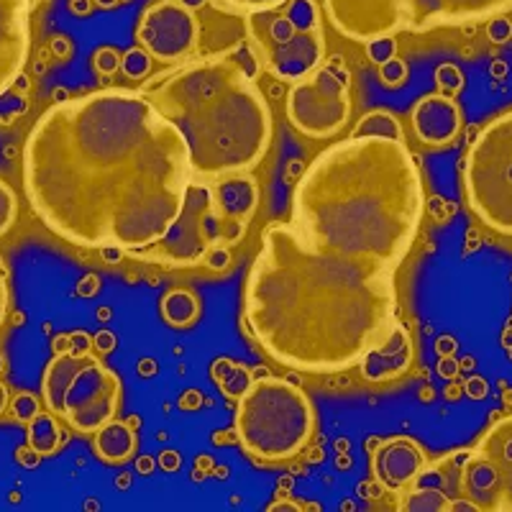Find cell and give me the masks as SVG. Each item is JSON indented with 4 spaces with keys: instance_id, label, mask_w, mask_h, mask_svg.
<instances>
[{
    "instance_id": "6da1fadb",
    "label": "cell",
    "mask_w": 512,
    "mask_h": 512,
    "mask_svg": "<svg viewBox=\"0 0 512 512\" xmlns=\"http://www.w3.org/2000/svg\"><path fill=\"white\" fill-rule=\"evenodd\" d=\"M425 198L400 123L361 118L320 152L292 192L287 221L262 233L244 290L254 341L285 367L338 374L395 341V274L418 239Z\"/></svg>"
},
{
    "instance_id": "7a4b0ae2",
    "label": "cell",
    "mask_w": 512,
    "mask_h": 512,
    "mask_svg": "<svg viewBox=\"0 0 512 512\" xmlns=\"http://www.w3.org/2000/svg\"><path fill=\"white\" fill-rule=\"evenodd\" d=\"M192 182L180 128L144 93L100 90L52 105L24 146V187L49 231L85 249L152 246Z\"/></svg>"
},
{
    "instance_id": "3957f363",
    "label": "cell",
    "mask_w": 512,
    "mask_h": 512,
    "mask_svg": "<svg viewBox=\"0 0 512 512\" xmlns=\"http://www.w3.org/2000/svg\"><path fill=\"white\" fill-rule=\"evenodd\" d=\"M144 95L180 128L198 180L246 175L272 144L267 98L236 52L180 62L149 82Z\"/></svg>"
},
{
    "instance_id": "277c9868",
    "label": "cell",
    "mask_w": 512,
    "mask_h": 512,
    "mask_svg": "<svg viewBox=\"0 0 512 512\" xmlns=\"http://www.w3.org/2000/svg\"><path fill=\"white\" fill-rule=\"evenodd\" d=\"M256 205L259 187L254 177L233 175L198 182L192 177L185 205L169 231L152 246L128 256L159 267H223L231 249L249 233Z\"/></svg>"
},
{
    "instance_id": "5b68a950",
    "label": "cell",
    "mask_w": 512,
    "mask_h": 512,
    "mask_svg": "<svg viewBox=\"0 0 512 512\" xmlns=\"http://www.w3.org/2000/svg\"><path fill=\"white\" fill-rule=\"evenodd\" d=\"M236 395V436L259 464H280L308 446L313 405L297 384L274 374H249Z\"/></svg>"
},
{
    "instance_id": "8992f818",
    "label": "cell",
    "mask_w": 512,
    "mask_h": 512,
    "mask_svg": "<svg viewBox=\"0 0 512 512\" xmlns=\"http://www.w3.org/2000/svg\"><path fill=\"white\" fill-rule=\"evenodd\" d=\"M507 6L512 0H326V13L338 34L372 44L405 31L469 24Z\"/></svg>"
},
{
    "instance_id": "52a82bcc",
    "label": "cell",
    "mask_w": 512,
    "mask_h": 512,
    "mask_svg": "<svg viewBox=\"0 0 512 512\" xmlns=\"http://www.w3.org/2000/svg\"><path fill=\"white\" fill-rule=\"evenodd\" d=\"M49 413L77 433H95L111 423L121 405V379L90 351H62L44 372Z\"/></svg>"
},
{
    "instance_id": "ba28073f",
    "label": "cell",
    "mask_w": 512,
    "mask_h": 512,
    "mask_svg": "<svg viewBox=\"0 0 512 512\" xmlns=\"http://www.w3.org/2000/svg\"><path fill=\"white\" fill-rule=\"evenodd\" d=\"M249 29L256 57L277 80H303L323 59L320 16L310 0H287L272 11L249 13Z\"/></svg>"
},
{
    "instance_id": "9c48e42d",
    "label": "cell",
    "mask_w": 512,
    "mask_h": 512,
    "mask_svg": "<svg viewBox=\"0 0 512 512\" xmlns=\"http://www.w3.org/2000/svg\"><path fill=\"white\" fill-rule=\"evenodd\" d=\"M464 175L474 213L495 231L512 236V113L479 131Z\"/></svg>"
},
{
    "instance_id": "30bf717a",
    "label": "cell",
    "mask_w": 512,
    "mask_h": 512,
    "mask_svg": "<svg viewBox=\"0 0 512 512\" xmlns=\"http://www.w3.org/2000/svg\"><path fill=\"white\" fill-rule=\"evenodd\" d=\"M351 75L344 59L320 62L297 80L287 95V118L308 139H331L346 126L351 113Z\"/></svg>"
},
{
    "instance_id": "8fae6325",
    "label": "cell",
    "mask_w": 512,
    "mask_h": 512,
    "mask_svg": "<svg viewBox=\"0 0 512 512\" xmlns=\"http://www.w3.org/2000/svg\"><path fill=\"white\" fill-rule=\"evenodd\" d=\"M461 497L477 512H512V415L487 428L461 469Z\"/></svg>"
},
{
    "instance_id": "7c38bea8",
    "label": "cell",
    "mask_w": 512,
    "mask_h": 512,
    "mask_svg": "<svg viewBox=\"0 0 512 512\" xmlns=\"http://www.w3.org/2000/svg\"><path fill=\"white\" fill-rule=\"evenodd\" d=\"M466 454L469 448L451 451L443 459L423 466L415 482L402 495H397V507L408 512H477L474 502L461 497V469H464Z\"/></svg>"
},
{
    "instance_id": "4fadbf2b",
    "label": "cell",
    "mask_w": 512,
    "mask_h": 512,
    "mask_svg": "<svg viewBox=\"0 0 512 512\" xmlns=\"http://www.w3.org/2000/svg\"><path fill=\"white\" fill-rule=\"evenodd\" d=\"M139 41L159 62H187L198 44V21L190 8L164 0L144 13Z\"/></svg>"
},
{
    "instance_id": "5bb4252c",
    "label": "cell",
    "mask_w": 512,
    "mask_h": 512,
    "mask_svg": "<svg viewBox=\"0 0 512 512\" xmlns=\"http://www.w3.org/2000/svg\"><path fill=\"white\" fill-rule=\"evenodd\" d=\"M423 466V448L413 438L405 436L379 443L372 454L374 479H377L384 492H392V495H402L415 482Z\"/></svg>"
},
{
    "instance_id": "9a60e30c",
    "label": "cell",
    "mask_w": 512,
    "mask_h": 512,
    "mask_svg": "<svg viewBox=\"0 0 512 512\" xmlns=\"http://www.w3.org/2000/svg\"><path fill=\"white\" fill-rule=\"evenodd\" d=\"M413 128L418 139L428 146H446L459 136L461 111L446 95H428L413 111Z\"/></svg>"
},
{
    "instance_id": "2e32d148",
    "label": "cell",
    "mask_w": 512,
    "mask_h": 512,
    "mask_svg": "<svg viewBox=\"0 0 512 512\" xmlns=\"http://www.w3.org/2000/svg\"><path fill=\"white\" fill-rule=\"evenodd\" d=\"M410 361H413V341L408 331H402L395 341L361 361L359 369L369 382H387V379L400 377L410 367Z\"/></svg>"
},
{
    "instance_id": "e0dca14e",
    "label": "cell",
    "mask_w": 512,
    "mask_h": 512,
    "mask_svg": "<svg viewBox=\"0 0 512 512\" xmlns=\"http://www.w3.org/2000/svg\"><path fill=\"white\" fill-rule=\"evenodd\" d=\"M136 451V433L131 425L118 423L116 418L105 423L100 431H95V454L108 464H121L128 461Z\"/></svg>"
},
{
    "instance_id": "ac0fdd59",
    "label": "cell",
    "mask_w": 512,
    "mask_h": 512,
    "mask_svg": "<svg viewBox=\"0 0 512 512\" xmlns=\"http://www.w3.org/2000/svg\"><path fill=\"white\" fill-rule=\"evenodd\" d=\"M67 436H64L62 425H59L57 415L54 413H41L36 410L29 420V446L34 448L36 454L49 456L57 454L59 448L64 446Z\"/></svg>"
},
{
    "instance_id": "d6986e66",
    "label": "cell",
    "mask_w": 512,
    "mask_h": 512,
    "mask_svg": "<svg viewBox=\"0 0 512 512\" xmlns=\"http://www.w3.org/2000/svg\"><path fill=\"white\" fill-rule=\"evenodd\" d=\"M164 318L172 326H190L192 320L198 318V300L187 292H172L164 300Z\"/></svg>"
},
{
    "instance_id": "ffe728a7",
    "label": "cell",
    "mask_w": 512,
    "mask_h": 512,
    "mask_svg": "<svg viewBox=\"0 0 512 512\" xmlns=\"http://www.w3.org/2000/svg\"><path fill=\"white\" fill-rule=\"evenodd\" d=\"M16 216H18L16 192H13L6 182L0 180V236L11 231V226L16 223Z\"/></svg>"
},
{
    "instance_id": "44dd1931",
    "label": "cell",
    "mask_w": 512,
    "mask_h": 512,
    "mask_svg": "<svg viewBox=\"0 0 512 512\" xmlns=\"http://www.w3.org/2000/svg\"><path fill=\"white\" fill-rule=\"evenodd\" d=\"M218 3L233 8V11L262 13V11H272V8L282 6V3H287V0H218Z\"/></svg>"
},
{
    "instance_id": "7402d4cb",
    "label": "cell",
    "mask_w": 512,
    "mask_h": 512,
    "mask_svg": "<svg viewBox=\"0 0 512 512\" xmlns=\"http://www.w3.org/2000/svg\"><path fill=\"white\" fill-rule=\"evenodd\" d=\"M8 402H11V392H8L6 384H0V415L8 410Z\"/></svg>"
}]
</instances>
